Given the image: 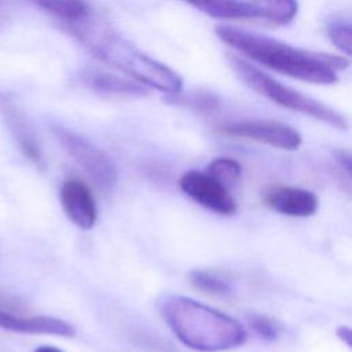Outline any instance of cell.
<instances>
[{"label": "cell", "mask_w": 352, "mask_h": 352, "mask_svg": "<svg viewBox=\"0 0 352 352\" xmlns=\"http://www.w3.org/2000/svg\"><path fill=\"white\" fill-rule=\"evenodd\" d=\"M0 114L25 157L37 166H43V150L32 122L12 98L3 91H0Z\"/></svg>", "instance_id": "ba28073f"}, {"label": "cell", "mask_w": 352, "mask_h": 352, "mask_svg": "<svg viewBox=\"0 0 352 352\" xmlns=\"http://www.w3.org/2000/svg\"><path fill=\"white\" fill-rule=\"evenodd\" d=\"M214 32L221 41L248 58L305 82L334 84L338 80L337 72L344 70L349 65L342 56L296 48L230 25H217Z\"/></svg>", "instance_id": "6da1fadb"}, {"label": "cell", "mask_w": 352, "mask_h": 352, "mask_svg": "<svg viewBox=\"0 0 352 352\" xmlns=\"http://www.w3.org/2000/svg\"><path fill=\"white\" fill-rule=\"evenodd\" d=\"M254 18L274 23H287L294 19L298 11L297 0H250Z\"/></svg>", "instance_id": "5bb4252c"}, {"label": "cell", "mask_w": 352, "mask_h": 352, "mask_svg": "<svg viewBox=\"0 0 352 352\" xmlns=\"http://www.w3.org/2000/svg\"><path fill=\"white\" fill-rule=\"evenodd\" d=\"M327 36L333 45L346 56L352 52V29L349 23L333 22L327 26Z\"/></svg>", "instance_id": "d6986e66"}, {"label": "cell", "mask_w": 352, "mask_h": 352, "mask_svg": "<svg viewBox=\"0 0 352 352\" xmlns=\"http://www.w3.org/2000/svg\"><path fill=\"white\" fill-rule=\"evenodd\" d=\"M82 80L91 89L98 94L107 96H118V98H138L146 96L148 92L144 85L136 82L132 78L121 77L118 74L99 70V69H88L82 74Z\"/></svg>", "instance_id": "7c38bea8"}, {"label": "cell", "mask_w": 352, "mask_h": 352, "mask_svg": "<svg viewBox=\"0 0 352 352\" xmlns=\"http://www.w3.org/2000/svg\"><path fill=\"white\" fill-rule=\"evenodd\" d=\"M216 19H256L252 1L242 0H183Z\"/></svg>", "instance_id": "4fadbf2b"}, {"label": "cell", "mask_w": 352, "mask_h": 352, "mask_svg": "<svg viewBox=\"0 0 352 352\" xmlns=\"http://www.w3.org/2000/svg\"><path fill=\"white\" fill-rule=\"evenodd\" d=\"M264 202L272 210L292 217L312 216L319 208V199L315 192L292 186L270 188L264 195Z\"/></svg>", "instance_id": "30bf717a"}, {"label": "cell", "mask_w": 352, "mask_h": 352, "mask_svg": "<svg viewBox=\"0 0 352 352\" xmlns=\"http://www.w3.org/2000/svg\"><path fill=\"white\" fill-rule=\"evenodd\" d=\"M62 209L67 219L81 230H91L98 219V206L91 188L77 177L66 179L59 191Z\"/></svg>", "instance_id": "9c48e42d"}, {"label": "cell", "mask_w": 352, "mask_h": 352, "mask_svg": "<svg viewBox=\"0 0 352 352\" xmlns=\"http://www.w3.org/2000/svg\"><path fill=\"white\" fill-rule=\"evenodd\" d=\"M190 283L202 293L214 297H228L234 293L232 286L223 276L208 270H194L188 275Z\"/></svg>", "instance_id": "2e32d148"}, {"label": "cell", "mask_w": 352, "mask_h": 352, "mask_svg": "<svg viewBox=\"0 0 352 352\" xmlns=\"http://www.w3.org/2000/svg\"><path fill=\"white\" fill-rule=\"evenodd\" d=\"M160 314L186 346L198 352H224L246 342L248 333L239 320L191 297L166 294Z\"/></svg>", "instance_id": "7a4b0ae2"}, {"label": "cell", "mask_w": 352, "mask_h": 352, "mask_svg": "<svg viewBox=\"0 0 352 352\" xmlns=\"http://www.w3.org/2000/svg\"><path fill=\"white\" fill-rule=\"evenodd\" d=\"M228 63L232 72L235 73V76L246 87L260 94L261 96L275 102L276 104L285 109L309 116L336 129H340V131L348 129L346 118L341 113L329 107L327 104L318 102L296 89L289 88L287 85L270 77L263 70L257 69L256 66L250 65L249 62H246L239 56L228 55Z\"/></svg>", "instance_id": "277c9868"}, {"label": "cell", "mask_w": 352, "mask_h": 352, "mask_svg": "<svg viewBox=\"0 0 352 352\" xmlns=\"http://www.w3.org/2000/svg\"><path fill=\"white\" fill-rule=\"evenodd\" d=\"M165 102L175 106H183L187 109H192L197 111L209 113L217 109L219 98L206 91H190L183 92L179 91L176 94H166Z\"/></svg>", "instance_id": "9a60e30c"}, {"label": "cell", "mask_w": 352, "mask_h": 352, "mask_svg": "<svg viewBox=\"0 0 352 352\" xmlns=\"http://www.w3.org/2000/svg\"><path fill=\"white\" fill-rule=\"evenodd\" d=\"M52 133L63 150L89 176L96 187L103 191H113L116 188L118 172L113 158L107 153L82 135L63 125H52Z\"/></svg>", "instance_id": "5b68a950"}, {"label": "cell", "mask_w": 352, "mask_h": 352, "mask_svg": "<svg viewBox=\"0 0 352 352\" xmlns=\"http://www.w3.org/2000/svg\"><path fill=\"white\" fill-rule=\"evenodd\" d=\"M74 32L98 58L136 82L165 94L183 89V80L175 70L143 54L110 28L94 23L82 25Z\"/></svg>", "instance_id": "3957f363"}, {"label": "cell", "mask_w": 352, "mask_h": 352, "mask_svg": "<svg viewBox=\"0 0 352 352\" xmlns=\"http://www.w3.org/2000/svg\"><path fill=\"white\" fill-rule=\"evenodd\" d=\"M0 327L14 333L25 334H51L59 337H74V327L54 316H21L0 308Z\"/></svg>", "instance_id": "8fae6325"}, {"label": "cell", "mask_w": 352, "mask_h": 352, "mask_svg": "<svg viewBox=\"0 0 352 352\" xmlns=\"http://www.w3.org/2000/svg\"><path fill=\"white\" fill-rule=\"evenodd\" d=\"M179 186L191 199L217 214L231 216L236 212V202L228 187L206 172L188 170L180 177Z\"/></svg>", "instance_id": "52a82bcc"}, {"label": "cell", "mask_w": 352, "mask_h": 352, "mask_svg": "<svg viewBox=\"0 0 352 352\" xmlns=\"http://www.w3.org/2000/svg\"><path fill=\"white\" fill-rule=\"evenodd\" d=\"M206 173H209L212 177H214L221 184L228 187L231 184H235L241 179L242 168L239 162H236L232 158L219 157L208 165Z\"/></svg>", "instance_id": "e0dca14e"}, {"label": "cell", "mask_w": 352, "mask_h": 352, "mask_svg": "<svg viewBox=\"0 0 352 352\" xmlns=\"http://www.w3.org/2000/svg\"><path fill=\"white\" fill-rule=\"evenodd\" d=\"M226 135L238 136L254 142H260L282 150H297L301 143V135L283 122L267 120H249L226 124L220 128Z\"/></svg>", "instance_id": "8992f818"}, {"label": "cell", "mask_w": 352, "mask_h": 352, "mask_svg": "<svg viewBox=\"0 0 352 352\" xmlns=\"http://www.w3.org/2000/svg\"><path fill=\"white\" fill-rule=\"evenodd\" d=\"M336 334H337V337L346 345V346H349L351 348V340H352V331H351V329L348 327V326H338L337 327V331H336Z\"/></svg>", "instance_id": "44dd1931"}, {"label": "cell", "mask_w": 352, "mask_h": 352, "mask_svg": "<svg viewBox=\"0 0 352 352\" xmlns=\"http://www.w3.org/2000/svg\"><path fill=\"white\" fill-rule=\"evenodd\" d=\"M249 327L264 341H276L283 333V324L263 314H250L248 315Z\"/></svg>", "instance_id": "ac0fdd59"}, {"label": "cell", "mask_w": 352, "mask_h": 352, "mask_svg": "<svg viewBox=\"0 0 352 352\" xmlns=\"http://www.w3.org/2000/svg\"><path fill=\"white\" fill-rule=\"evenodd\" d=\"M334 160L337 168L344 172V177L351 184V170H352V160L348 150H338L334 153Z\"/></svg>", "instance_id": "ffe728a7"}, {"label": "cell", "mask_w": 352, "mask_h": 352, "mask_svg": "<svg viewBox=\"0 0 352 352\" xmlns=\"http://www.w3.org/2000/svg\"><path fill=\"white\" fill-rule=\"evenodd\" d=\"M34 352H63V351H60L59 348L52 346V345H41V346H37L34 349Z\"/></svg>", "instance_id": "7402d4cb"}]
</instances>
